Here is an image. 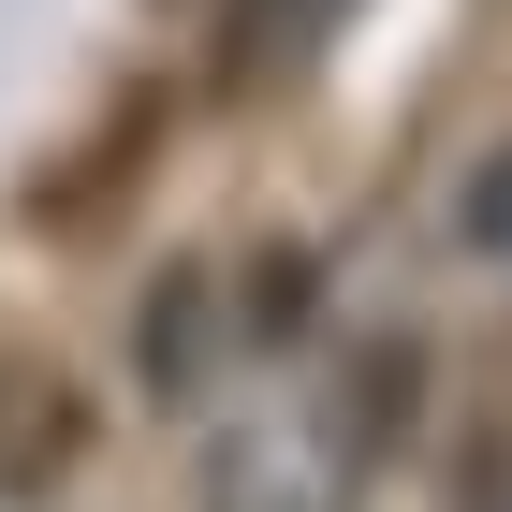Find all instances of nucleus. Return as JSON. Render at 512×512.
Segmentation results:
<instances>
[{
    "label": "nucleus",
    "instance_id": "f257e3e1",
    "mask_svg": "<svg viewBox=\"0 0 512 512\" xmlns=\"http://www.w3.org/2000/svg\"><path fill=\"white\" fill-rule=\"evenodd\" d=\"M366 454H381V410L352 381H278L235 439H220V469L205 498L220 512H352L366 498Z\"/></svg>",
    "mask_w": 512,
    "mask_h": 512
},
{
    "label": "nucleus",
    "instance_id": "f03ea898",
    "mask_svg": "<svg viewBox=\"0 0 512 512\" xmlns=\"http://www.w3.org/2000/svg\"><path fill=\"white\" fill-rule=\"evenodd\" d=\"M439 235H454V264H469L483 293H512V147H483L469 176H454V220H439Z\"/></svg>",
    "mask_w": 512,
    "mask_h": 512
}]
</instances>
